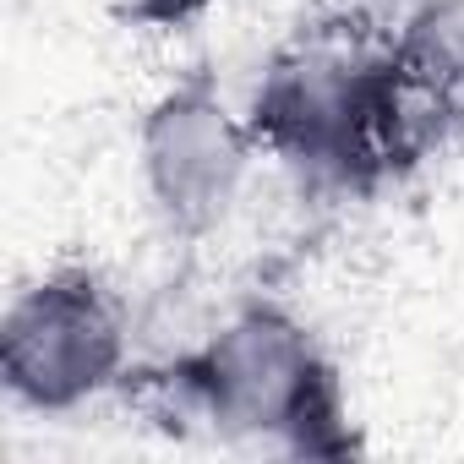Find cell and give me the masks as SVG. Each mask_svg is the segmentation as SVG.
<instances>
[{"mask_svg": "<svg viewBox=\"0 0 464 464\" xmlns=\"http://www.w3.org/2000/svg\"><path fill=\"white\" fill-rule=\"evenodd\" d=\"M131 388L153 404L159 420L180 431H208L229 448L285 459L361 453L344 377L328 344L295 306L274 295L241 301L159 372H131L126 393Z\"/></svg>", "mask_w": 464, "mask_h": 464, "instance_id": "cell-2", "label": "cell"}, {"mask_svg": "<svg viewBox=\"0 0 464 464\" xmlns=\"http://www.w3.org/2000/svg\"><path fill=\"white\" fill-rule=\"evenodd\" d=\"M218 0H126V17L148 34H180L191 23H202Z\"/></svg>", "mask_w": 464, "mask_h": 464, "instance_id": "cell-6", "label": "cell"}, {"mask_svg": "<svg viewBox=\"0 0 464 464\" xmlns=\"http://www.w3.org/2000/svg\"><path fill=\"white\" fill-rule=\"evenodd\" d=\"M393 17L372 6L301 17L241 99L263 159L312 197L366 202L431 159L410 115Z\"/></svg>", "mask_w": 464, "mask_h": 464, "instance_id": "cell-1", "label": "cell"}, {"mask_svg": "<svg viewBox=\"0 0 464 464\" xmlns=\"http://www.w3.org/2000/svg\"><path fill=\"white\" fill-rule=\"evenodd\" d=\"M131 306L93 263H50L0 317V388L23 415H77L131 382Z\"/></svg>", "mask_w": 464, "mask_h": 464, "instance_id": "cell-3", "label": "cell"}, {"mask_svg": "<svg viewBox=\"0 0 464 464\" xmlns=\"http://www.w3.org/2000/svg\"><path fill=\"white\" fill-rule=\"evenodd\" d=\"M263 159L246 104H229L208 66L159 88L137 121V180L159 229L197 246L236 218L252 164Z\"/></svg>", "mask_w": 464, "mask_h": 464, "instance_id": "cell-4", "label": "cell"}, {"mask_svg": "<svg viewBox=\"0 0 464 464\" xmlns=\"http://www.w3.org/2000/svg\"><path fill=\"white\" fill-rule=\"evenodd\" d=\"M393 50L420 126L426 153L437 159L464 137V0H410L393 17Z\"/></svg>", "mask_w": 464, "mask_h": 464, "instance_id": "cell-5", "label": "cell"}]
</instances>
